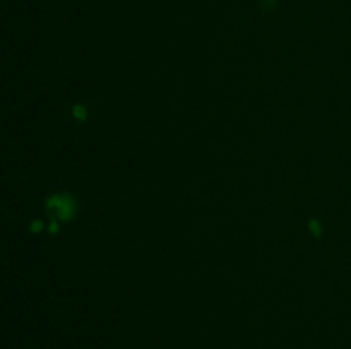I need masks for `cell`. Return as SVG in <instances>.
I'll list each match as a JSON object with an SVG mask.
<instances>
[]
</instances>
